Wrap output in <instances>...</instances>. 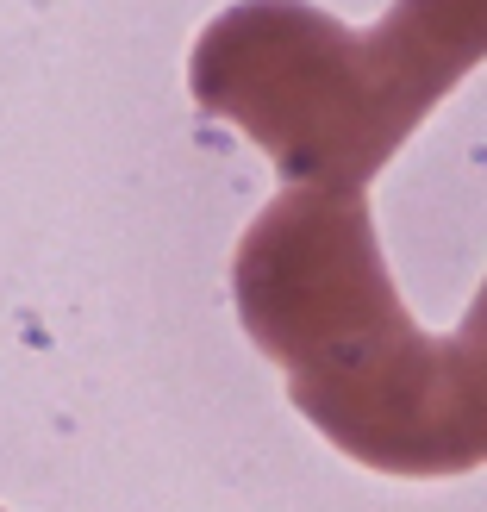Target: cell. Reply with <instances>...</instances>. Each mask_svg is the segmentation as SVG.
Masks as SVG:
<instances>
[{
	"label": "cell",
	"instance_id": "obj_3",
	"mask_svg": "<svg viewBox=\"0 0 487 512\" xmlns=\"http://www.w3.org/2000/svg\"><path fill=\"white\" fill-rule=\"evenodd\" d=\"M444 381H450V413L463 431V450L487 463V281L463 325L444 338Z\"/></svg>",
	"mask_w": 487,
	"mask_h": 512
},
{
	"label": "cell",
	"instance_id": "obj_2",
	"mask_svg": "<svg viewBox=\"0 0 487 512\" xmlns=\"http://www.w3.org/2000/svg\"><path fill=\"white\" fill-rule=\"evenodd\" d=\"M475 63L487 0H394L375 32L313 0H238L194 38L188 88L294 188H363Z\"/></svg>",
	"mask_w": 487,
	"mask_h": 512
},
{
	"label": "cell",
	"instance_id": "obj_1",
	"mask_svg": "<svg viewBox=\"0 0 487 512\" xmlns=\"http://www.w3.org/2000/svg\"><path fill=\"white\" fill-rule=\"evenodd\" d=\"M232 294L306 425L350 463L406 481L475 469L450 413L444 338L400 306L363 188L300 182L275 194L238 244Z\"/></svg>",
	"mask_w": 487,
	"mask_h": 512
}]
</instances>
